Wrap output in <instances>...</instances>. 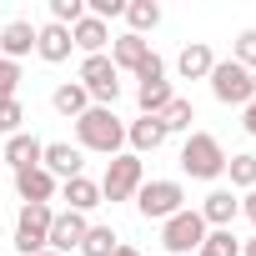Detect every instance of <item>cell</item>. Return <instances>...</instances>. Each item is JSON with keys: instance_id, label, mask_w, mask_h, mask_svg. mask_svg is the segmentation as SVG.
I'll use <instances>...</instances> for the list:
<instances>
[{"instance_id": "obj_27", "label": "cell", "mask_w": 256, "mask_h": 256, "mask_svg": "<svg viewBox=\"0 0 256 256\" xmlns=\"http://www.w3.org/2000/svg\"><path fill=\"white\" fill-rule=\"evenodd\" d=\"M201 256H241V241L231 236V226H226V231H206Z\"/></svg>"}, {"instance_id": "obj_14", "label": "cell", "mask_w": 256, "mask_h": 256, "mask_svg": "<svg viewBox=\"0 0 256 256\" xmlns=\"http://www.w3.org/2000/svg\"><path fill=\"white\" fill-rule=\"evenodd\" d=\"M40 156H46V141H40V136H26V131H16V136L6 141V151H0V166L30 171V166H40Z\"/></svg>"}, {"instance_id": "obj_12", "label": "cell", "mask_w": 256, "mask_h": 256, "mask_svg": "<svg viewBox=\"0 0 256 256\" xmlns=\"http://www.w3.org/2000/svg\"><path fill=\"white\" fill-rule=\"evenodd\" d=\"M196 211H201L206 231H226V226L241 216V196H236V191H226V186H216V191H211V196H206Z\"/></svg>"}, {"instance_id": "obj_26", "label": "cell", "mask_w": 256, "mask_h": 256, "mask_svg": "<svg viewBox=\"0 0 256 256\" xmlns=\"http://www.w3.org/2000/svg\"><path fill=\"white\" fill-rule=\"evenodd\" d=\"M116 246H120V241H116L110 226H90L86 241H80V256H116Z\"/></svg>"}, {"instance_id": "obj_34", "label": "cell", "mask_w": 256, "mask_h": 256, "mask_svg": "<svg viewBox=\"0 0 256 256\" xmlns=\"http://www.w3.org/2000/svg\"><path fill=\"white\" fill-rule=\"evenodd\" d=\"M241 211H246V216H251V226H256V191H246V196H241Z\"/></svg>"}, {"instance_id": "obj_33", "label": "cell", "mask_w": 256, "mask_h": 256, "mask_svg": "<svg viewBox=\"0 0 256 256\" xmlns=\"http://www.w3.org/2000/svg\"><path fill=\"white\" fill-rule=\"evenodd\" d=\"M241 126H246V136H256V100L241 106Z\"/></svg>"}, {"instance_id": "obj_20", "label": "cell", "mask_w": 256, "mask_h": 256, "mask_svg": "<svg viewBox=\"0 0 256 256\" xmlns=\"http://www.w3.org/2000/svg\"><path fill=\"white\" fill-rule=\"evenodd\" d=\"M30 50H36V26L30 20H10L6 30H0V56L6 60L20 66V56H30Z\"/></svg>"}, {"instance_id": "obj_36", "label": "cell", "mask_w": 256, "mask_h": 256, "mask_svg": "<svg viewBox=\"0 0 256 256\" xmlns=\"http://www.w3.org/2000/svg\"><path fill=\"white\" fill-rule=\"evenodd\" d=\"M241 256H256V236H251V241H246V246H241Z\"/></svg>"}, {"instance_id": "obj_22", "label": "cell", "mask_w": 256, "mask_h": 256, "mask_svg": "<svg viewBox=\"0 0 256 256\" xmlns=\"http://www.w3.org/2000/svg\"><path fill=\"white\" fill-rule=\"evenodd\" d=\"M171 100H176L171 80H146V86H136V106H141V116H161Z\"/></svg>"}, {"instance_id": "obj_4", "label": "cell", "mask_w": 256, "mask_h": 256, "mask_svg": "<svg viewBox=\"0 0 256 256\" xmlns=\"http://www.w3.org/2000/svg\"><path fill=\"white\" fill-rule=\"evenodd\" d=\"M136 211H141L146 221H171L176 211H186V186H181V181H171V176L146 181V186L136 191Z\"/></svg>"}, {"instance_id": "obj_2", "label": "cell", "mask_w": 256, "mask_h": 256, "mask_svg": "<svg viewBox=\"0 0 256 256\" xmlns=\"http://www.w3.org/2000/svg\"><path fill=\"white\" fill-rule=\"evenodd\" d=\"M181 171H186L191 181H216V176H226V151H221V141H216L211 131H191L186 146H181Z\"/></svg>"}, {"instance_id": "obj_1", "label": "cell", "mask_w": 256, "mask_h": 256, "mask_svg": "<svg viewBox=\"0 0 256 256\" xmlns=\"http://www.w3.org/2000/svg\"><path fill=\"white\" fill-rule=\"evenodd\" d=\"M76 146H80V151H100V156H120V146H126V120H120L110 106H90V110L76 120Z\"/></svg>"}, {"instance_id": "obj_23", "label": "cell", "mask_w": 256, "mask_h": 256, "mask_svg": "<svg viewBox=\"0 0 256 256\" xmlns=\"http://www.w3.org/2000/svg\"><path fill=\"white\" fill-rule=\"evenodd\" d=\"M126 20H131V36L146 40V30L161 26V6H156V0H126Z\"/></svg>"}, {"instance_id": "obj_16", "label": "cell", "mask_w": 256, "mask_h": 256, "mask_svg": "<svg viewBox=\"0 0 256 256\" xmlns=\"http://www.w3.org/2000/svg\"><path fill=\"white\" fill-rule=\"evenodd\" d=\"M60 201H66V211L90 216V211L100 206V181H90V176H70V181H60Z\"/></svg>"}, {"instance_id": "obj_11", "label": "cell", "mask_w": 256, "mask_h": 256, "mask_svg": "<svg viewBox=\"0 0 256 256\" xmlns=\"http://www.w3.org/2000/svg\"><path fill=\"white\" fill-rule=\"evenodd\" d=\"M40 166H46L56 181H70V176H86V171H80V166H86V151H80V146H70V141H46Z\"/></svg>"}, {"instance_id": "obj_37", "label": "cell", "mask_w": 256, "mask_h": 256, "mask_svg": "<svg viewBox=\"0 0 256 256\" xmlns=\"http://www.w3.org/2000/svg\"><path fill=\"white\" fill-rule=\"evenodd\" d=\"M36 256H60V251H50V246H46V251H36Z\"/></svg>"}, {"instance_id": "obj_5", "label": "cell", "mask_w": 256, "mask_h": 256, "mask_svg": "<svg viewBox=\"0 0 256 256\" xmlns=\"http://www.w3.org/2000/svg\"><path fill=\"white\" fill-rule=\"evenodd\" d=\"M201 241H206V221H201V211H176L171 221H161V246L171 251V256H196L201 251Z\"/></svg>"}, {"instance_id": "obj_15", "label": "cell", "mask_w": 256, "mask_h": 256, "mask_svg": "<svg viewBox=\"0 0 256 256\" xmlns=\"http://www.w3.org/2000/svg\"><path fill=\"white\" fill-rule=\"evenodd\" d=\"M36 56L46 60V66H60V60H70V30L66 26H36Z\"/></svg>"}, {"instance_id": "obj_19", "label": "cell", "mask_w": 256, "mask_h": 256, "mask_svg": "<svg viewBox=\"0 0 256 256\" xmlns=\"http://www.w3.org/2000/svg\"><path fill=\"white\" fill-rule=\"evenodd\" d=\"M211 66H216V56H211V46H206V40H191V46L176 56V76H181V80H206V76H211Z\"/></svg>"}, {"instance_id": "obj_18", "label": "cell", "mask_w": 256, "mask_h": 256, "mask_svg": "<svg viewBox=\"0 0 256 256\" xmlns=\"http://www.w3.org/2000/svg\"><path fill=\"white\" fill-rule=\"evenodd\" d=\"M70 46H80L86 56H106V46H110V30H106V20H96V16H80V20L70 26Z\"/></svg>"}, {"instance_id": "obj_10", "label": "cell", "mask_w": 256, "mask_h": 256, "mask_svg": "<svg viewBox=\"0 0 256 256\" xmlns=\"http://www.w3.org/2000/svg\"><path fill=\"white\" fill-rule=\"evenodd\" d=\"M86 231H90V221L80 216V211H56V221H50V236H46V246L50 251H80V241H86Z\"/></svg>"}, {"instance_id": "obj_32", "label": "cell", "mask_w": 256, "mask_h": 256, "mask_svg": "<svg viewBox=\"0 0 256 256\" xmlns=\"http://www.w3.org/2000/svg\"><path fill=\"white\" fill-rule=\"evenodd\" d=\"M136 80H141V86H146V80H166V60L151 50V56H146V66L136 70Z\"/></svg>"}, {"instance_id": "obj_29", "label": "cell", "mask_w": 256, "mask_h": 256, "mask_svg": "<svg viewBox=\"0 0 256 256\" xmlns=\"http://www.w3.org/2000/svg\"><path fill=\"white\" fill-rule=\"evenodd\" d=\"M231 60H236L241 70H256V30H241V36H236V46H231Z\"/></svg>"}, {"instance_id": "obj_7", "label": "cell", "mask_w": 256, "mask_h": 256, "mask_svg": "<svg viewBox=\"0 0 256 256\" xmlns=\"http://www.w3.org/2000/svg\"><path fill=\"white\" fill-rule=\"evenodd\" d=\"M206 80H211V96H216L221 106H251V100H256V90H251V70H241L236 60H216Z\"/></svg>"}, {"instance_id": "obj_6", "label": "cell", "mask_w": 256, "mask_h": 256, "mask_svg": "<svg viewBox=\"0 0 256 256\" xmlns=\"http://www.w3.org/2000/svg\"><path fill=\"white\" fill-rule=\"evenodd\" d=\"M76 80L86 86L90 106H116V96H120V70L110 66V56H86Z\"/></svg>"}, {"instance_id": "obj_30", "label": "cell", "mask_w": 256, "mask_h": 256, "mask_svg": "<svg viewBox=\"0 0 256 256\" xmlns=\"http://www.w3.org/2000/svg\"><path fill=\"white\" fill-rule=\"evenodd\" d=\"M80 16H86V0H50V20H56V26L70 30Z\"/></svg>"}, {"instance_id": "obj_17", "label": "cell", "mask_w": 256, "mask_h": 256, "mask_svg": "<svg viewBox=\"0 0 256 256\" xmlns=\"http://www.w3.org/2000/svg\"><path fill=\"white\" fill-rule=\"evenodd\" d=\"M146 56H151V46H146L141 36H131V30L110 40V66H116V70H131V76H136V70L146 66Z\"/></svg>"}, {"instance_id": "obj_24", "label": "cell", "mask_w": 256, "mask_h": 256, "mask_svg": "<svg viewBox=\"0 0 256 256\" xmlns=\"http://www.w3.org/2000/svg\"><path fill=\"white\" fill-rule=\"evenodd\" d=\"M226 176H231V191H256V156L251 151L226 156Z\"/></svg>"}, {"instance_id": "obj_13", "label": "cell", "mask_w": 256, "mask_h": 256, "mask_svg": "<svg viewBox=\"0 0 256 256\" xmlns=\"http://www.w3.org/2000/svg\"><path fill=\"white\" fill-rule=\"evenodd\" d=\"M171 136H166V126H161V116H141V120H131L126 126V146H131V156H146V151H161Z\"/></svg>"}, {"instance_id": "obj_31", "label": "cell", "mask_w": 256, "mask_h": 256, "mask_svg": "<svg viewBox=\"0 0 256 256\" xmlns=\"http://www.w3.org/2000/svg\"><path fill=\"white\" fill-rule=\"evenodd\" d=\"M16 90H20V66L0 56V96H16Z\"/></svg>"}, {"instance_id": "obj_21", "label": "cell", "mask_w": 256, "mask_h": 256, "mask_svg": "<svg viewBox=\"0 0 256 256\" xmlns=\"http://www.w3.org/2000/svg\"><path fill=\"white\" fill-rule=\"evenodd\" d=\"M50 106H56L66 120H80V116L90 110V96H86V86H80V80H66V86H56V90H50Z\"/></svg>"}, {"instance_id": "obj_9", "label": "cell", "mask_w": 256, "mask_h": 256, "mask_svg": "<svg viewBox=\"0 0 256 256\" xmlns=\"http://www.w3.org/2000/svg\"><path fill=\"white\" fill-rule=\"evenodd\" d=\"M56 191H60V181H56L46 166L16 171V196H20L26 206H50V201H56Z\"/></svg>"}, {"instance_id": "obj_28", "label": "cell", "mask_w": 256, "mask_h": 256, "mask_svg": "<svg viewBox=\"0 0 256 256\" xmlns=\"http://www.w3.org/2000/svg\"><path fill=\"white\" fill-rule=\"evenodd\" d=\"M20 120H26L20 100H16V96H0V136H16V131H20Z\"/></svg>"}, {"instance_id": "obj_35", "label": "cell", "mask_w": 256, "mask_h": 256, "mask_svg": "<svg viewBox=\"0 0 256 256\" xmlns=\"http://www.w3.org/2000/svg\"><path fill=\"white\" fill-rule=\"evenodd\" d=\"M116 256H141V251H136V246H126V241H120V246H116Z\"/></svg>"}, {"instance_id": "obj_25", "label": "cell", "mask_w": 256, "mask_h": 256, "mask_svg": "<svg viewBox=\"0 0 256 256\" xmlns=\"http://www.w3.org/2000/svg\"><path fill=\"white\" fill-rule=\"evenodd\" d=\"M191 120H196V106H191L186 96H176V100L161 110V126H166V136H176V131H191Z\"/></svg>"}, {"instance_id": "obj_3", "label": "cell", "mask_w": 256, "mask_h": 256, "mask_svg": "<svg viewBox=\"0 0 256 256\" xmlns=\"http://www.w3.org/2000/svg\"><path fill=\"white\" fill-rule=\"evenodd\" d=\"M146 186V166L141 156L120 151L106 161V176H100V201H136V191Z\"/></svg>"}, {"instance_id": "obj_8", "label": "cell", "mask_w": 256, "mask_h": 256, "mask_svg": "<svg viewBox=\"0 0 256 256\" xmlns=\"http://www.w3.org/2000/svg\"><path fill=\"white\" fill-rule=\"evenodd\" d=\"M50 221H56V206H20V221H16V251H20V256L46 251Z\"/></svg>"}]
</instances>
